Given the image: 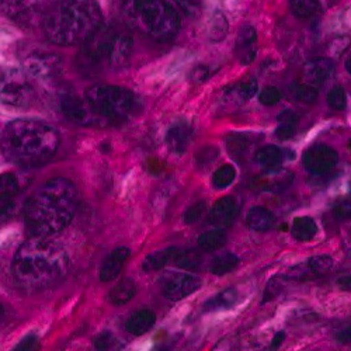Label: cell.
Masks as SVG:
<instances>
[{
	"mask_svg": "<svg viewBox=\"0 0 351 351\" xmlns=\"http://www.w3.org/2000/svg\"><path fill=\"white\" fill-rule=\"evenodd\" d=\"M69 267V256L61 243L47 237H34L17 249L12 261V274L20 288L38 292L62 282Z\"/></svg>",
	"mask_w": 351,
	"mask_h": 351,
	"instance_id": "6da1fadb",
	"label": "cell"
},
{
	"mask_svg": "<svg viewBox=\"0 0 351 351\" xmlns=\"http://www.w3.org/2000/svg\"><path fill=\"white\" fill-rule=\"evenodd\" d=\"M79 207L76 186L55 178L38 187L24 204V222L34 237H51L64 230Z\"/></svg>",
	"mask_w": 351,
	"mask_h": 351,
	"instance_id": "7a4b0ae2",
	"label": "cell"
},
{
	"mask_svg": "<svg viewBox=\"0 0 351 351\" xmlns=\"http://www.w3.org/2000/svg\"><path fill=\"white\" fill-rule=\"evenodd\" d=\"M103 25L96 0H56L44 14L47 38L62 47L84 44Z\"/></svg>",
	"mask_w": 351,
	"mask_h": 351,
	"instance_id": "3957f363",
	"label": "cell"
},
{
	"mask_svg": "<svg viewBox=\"0 0 351 351\" xmlns=\"http://www.w3.org/2000/svg\"><path fill=\"white\" fill-rule=\"evenodd\" d=\"M128 25L110 23L101 25L87 40L76 58V68L83 76H99L124 69L131 60L132 37Z\"/></svg>",
	"mask_w": 351,
	"mask_h": 351,
	"instance_id": "277c9868",
	"label": "cell"
},
{
	"mask_svg": "<svg viewBox=\"0 0 351 351\" xmlns=\"http://www.w3.org/2000/svg\"><path fill=\"white\" fill-rule=\"evenodd\" d=\"M60 148V135L38 120H16L2 132V151L8 160L23 167L49 162Z\"/></svg>",
	"mask_w": 351,
	"mask_h": 351,
	"instance_id": "5b68a950",
	"label": "cell"
},
{
	"mask_svg": "<svg viewBox=\"0 0 351 351\" xmlns=\"http://www.w3.org/2000/svg\"><path fill=\"white\" fill-rule=\"evenodd\" d=\"M121 14L130 28L158 43L173 40L180 28L178 12L165 0H124Z\"/></svg>",
	"mask_w": 351,
	"mask_h": 351,
	"instance_id": "8992f818",
	"label": "cell"
},
{
	"mask_svg": "<svg viewBox=\"0 0 351 351\" xmlns=\"http://www.w3.org/2000/svg\"><path fill=\"white\" fill-rule=\"evenodd\" d=\"M86 100L100 120L112 124L127 121L136 110L134 93L117 86L95 84L86 90Z\"/></svg>",
	"mask_w": 351,
	"mask_h": 351,
	"instance_id": "52a82bcc",
	"label": "cell"
},
{
	"mask_svg": "<svg viewBox=\"0 0 351 351\" xmlns=\"http://www.w3.org/2000/svg\"><path fill=\"white\" fill-rule=\"evenodd\" d=\"M0 87H2V101L13 107L28 106L34 99V90L28 83L24 73L14 68L2 71L0 76Z\"/></svg>",
	"mask_w": 351,
	"mask_h": 351,
	"instance_id": "ba28073f",
	"label": "cell"
},
{
	"mask_svg": "<svg viewBox=\"0 0 351 351\" xmlns=\"http://www.w3.org/2000/svg\"><path fill=\"white\" fill-rule=\"evenodd\" d=\"M25 71L41 82H52L62 72V60L60 55L48 51H36L24 61Z\"/></svg>",
	"mask_w": 351,
	"mask_h": 351,
	"instance_id": "9c48e42d",
	"label": "cell"
},
{
	"mask_svg": "<svg viewBox=\"0 0 351 351\" xmlns=\"http://www.w3.org/2000/svg\"><path fill=\"white\" fill-rule=\"evenodd\" d=\"M339 162L337 152L328 145H313L304 154V165L313 174L330 173Z\"/></svg>",
	"mask_w": 351,
	"mask_h": 351,
	"instance_id": "30bf717a",
	"label": "cell"
},
{
	"mask_svg": "<svg viewBox=\"0 0 351 351\" xmlns=\"http://www.w3.org/2000/svg\"><path fill=\"white\" fill-rule=\"evenodd\" d=\"M61 111L69 123L76 125H90L100 120L87 100L75 95H66L61 99Z\"/></svg>",
	"mask_w": 351,
	"mask_h": 351,
	"instance_id": "8fae6325",
	"label": "cell"
},
{
	"mask_svg": "<svg viewBox=\"0 0 351 351\" xmlns=\"http://www.w3.org/2000/svg\"><path fill=\"white\" fill-rule=\"evenodd\" d=\"M201 280L189 273H178L169 277L162 288V294L169 301H182L201 288Z\"/></svg>",
	"mask_w": 351,
	"mask_h": 351,
	"instance_id": "7c38bea8",
	"label": "cell"
},
{
	"mask_svg": "<svg viewBox=\"0 0 351 351\" xmlns=\"http://www.w3.org/2000/svg\"><path fill=\"white\" fill-rule=\"evenodd\" d=\"M40 10V0H2L3 14L19 24H32Z\"/></svg>",
	"mask_w": 351,
	"mask_h": 351,
	"instance_id": "4fadbf2b",
	"label": "cell"
},
{
	"mask_svg": "<svg viewBox=\"0 0 351 351\" xmlns=\"http://www.w3.org/2000/svg\"><path fill=\"white\" fill-rule=\"evenodd\" d=\"M239 214V204L235 197L226 195L219 198L211 211L208 213V222L217 229H225L230 226Z\"/></svg>",
	"mask_w": 351,
	"mask_h": 351,
	"instance_id": "5bb4252c",
	"label": "cell"
},
{
	"mask_svg": "<svg viewBox=\"0 0 351 351\" xmlns=\"http://www.w3.org/2000/svg\"><path fill=\"white\" fill-rule=\"evenodd\" d=\"M292 182H294V174L289 170H282L281 167L266 170L265 174L258 176L253 180V187L260 191L267 193H282L287 190Z\"/></svg>",
	"mask_w": 351,
	"mask_h": 351,
	"instance_id": "9a60e30c",
	"label": "cell"
},
{
	"mask_svg": "<svg viewBox=\"0 0 351 351\" xmlns=\"http://www.w3.org/2000/svg\"><path fill=\"white\" fill-rule=\"evenodd\" d=\"M131 256V250L125 246L114 249L103 261L100 269V280L103 282L114 281L121 274L127 260Z\"/></svg>",
	"mask_w": 351,
	"mask_h": 351,
	"instance_id": "2e32d148",
	"label": "cell"
},
{
	"mask_svg": "<svg viewBox=\"0 0 351 351\" xmlns=\"http://www.w3.org/2000/svg\"><path fill=\"white\" fill-rule=\"evenodd\" d=\"M237 56L243 65H250L257 55V33L252 25H245L241 28L237 40Z\"/></svg>",
	"mask_w": 351,
	"mask_h": 351,
	"instance_id": "e0dca14e",
	"label": "cell"
},
{
	"mask_svg": "<svg viewBox=\"0 0 351 351\" xmlns=\"http://www.w3.org/2000/svg\"><path fill=\"white\" fill-rule=\"evenodd\" d=\"M191 138H193V130L184 121L173 124L166 134V142H167L169 149L178 155H182L187 151Z\"/></svg>",
	"mask_w": 351,
	"mask_h": 351,
	"instance_id": "ac0fdd59",
	"label": "cell"
},
{
	"mask_svg": "<svg viewBox=\"0 0 351 351\" xmlns=\"http://www.w3.org/2000/svg\"><path fill=\"white\" fill-rule=\"evenodd\" d=\"M333 69L335 65L330 60H328V58H317V60L311 61L305 65L304 77L308 84L316 87L330 77Z\"/></svg>",
	"mask_w": 351,
	"mask_h": 351,
	"instance_id": "d6986e66",
	"label": "cell"
},
{
	"mask_svg": "<svg viewBox=\"0 0 351 351\" xmlns=\"http://www.w3.org/2000/svg\"><path fill=\"white\" fill-rule=\"evenodd\" d=\"M19 194V182L13 173L2 174L0 180V210H2V218L12 213L14 197Z\"/></svg>",
	"mask_w": 351,
	"mask_h": 351,
	"instance_id": "ffe728a7",
	"label": "cell"
},
{
	"mask_svg": "<svg viewBox=\"0 0 351 351\" xmlns=\"http://www.w3.org/2000/svg\"><path fill=\"white\" fill-rule=\"evenodd\" d=\"M156 324V315L149 309H141L130 316L125 322V329L132 336L148 333Z\"/></svg>",
	"mask_w": 351,
	"mask_h": 351,
	"instance_id": "44dd1931",
	"label": "cell"
},
{
	"mask_svg": "<svg viewBox=\"0 0 351 351\" xmlns=\"http://www.w3.org/2000/svg\"><path fill=\"white\" fill-rule=\"evenodd\" d=\"M202 261H204V258H202V254L199 250L176 247L171 265L182 269V270L194 271L202 266Z\"/></svg>",
	"mask_w": 351,
	"mask_h": 351,
	"instance_id": "7402d4cb",
	"label": "cell"
},
{
	"mask_svg": "<svg viewBox=\"0 0 351 351\" xmlns=\"http://www.w3.org/2000/svg\"><path fill=\"white\" fill-rule=\"evenodd\" d=\"M239 300V294L235 288H226L217 295H214L211 300H208L204 305V311L206 312H221L228 311L232 306H235Z\"/></svg>",
	"mask_w": 351,
	"mask_h": 351,
	"instance_id": "603a6c76",
	"label": "cell"
},
{
	"mask_svg": "<svg viewBox=\"0 0 351 351\" xmlns=\"http://www.w3.org/2000/svg\"><path fill=\"white\" fill-rule=\"evenodd\" d=\"M135 292H136L135 282L131 278H123L111 288L108 300L115 306H123L134 298Z\"/></svg>",
	"mask_w": 351,
	"mask_h": 351,
	"instance_id": "cb8c5ba5",
	"label": "cell"
},
{
	"mask_svg": "<svg viewBox=\"0 0 351 351\" xmlns=\"http://www.w3.org/2000/svg\"><path fill=\"white\" fill-rule=\"evenodd\" d=\"M247 226L256 232H267L274 225V215L265 207H253L246 218Z\"/></svg>",
	"mask_w": 351,
	"mask_h": 351,
	"instance_id": "d4e9b609",
	"label": "cell"
},
{
	"mask_svg": "<svg viewBox=\"0 0 351 351\" xmlns=\"http://www.w3.org/2000/svg\"><path fill=\"white\" fill-rule=\"evenodd\" d=\"M256 162L266 170L278 169L284 160V152L274 145H267L260 148L254 155Z\"/></svg>",
	"mask_w": 351,
	"mask_h": 351,
	"instance_id": "484cf974",
	"label": "cell"
},
{
	"mask_svg": "<svg viewBox=\"0 0 351 351\" xmlns=\"http://www.w3.org/2000/svg\"><path fill=\"white\" fill-rule=\"evenodd\" d=\"M277 123H278V125H277V130H276V136L281 141H287V139H291L292 136L295 135L300 119L294 111L285 110V111L278 114Z\"/></svg>",
	"mask_w": 351,
	"mask_h": 351,
	"instance_id": "4316f807",
	"label": "cell"
},
{
	"mask_svg": "<svg viewBox=\"0 0 351 351\" xmlns=\"http://www.w3.org/2000/svg\"><path fill=\"white\" fill-rule=\"evenodd\" d=\"M174 250L176 247H167L148 254L142 263V270L145 273H155L165 269L167 265H171Z\"/></svg>",
	"mask_w": 351,
	"mask_h": 351,
	"instance_id": "83f0119b",
	"label": "cell"
},
{
	"mask_svg": "<svg viewBox=\"0 0 351 351\" xmlns=\"http://www.w3.org/2000/svg\"><path fill=\"white\" fill-rule=\"evenodd\" d=\"M291 233L294 239L300 242H308L316 237L317 225L315 219L311 217H298L292 221Z\"/></svg>",
	"mask_w": 351,
	"mask_h": 351,
	"instance_id": "f1b7e54d",
	"label": "cell"
},
{
	"mask_svg": "<svg viewBox=\"0 0 351 351\" xmlns=\"http://www.w3.org/2000/svg\"><path fill=\"white\" fill-rule=\"evenodd\" d=\"M226 146H228L229 154L233 158H235L237 160L242 162L247 156V154L250 151L252 141H250V138L247 135L232 134L226 139Z\"/></svg>",
	"mask_w": 351,
	"mask_h": 351,
	"instance_id": "f546056e",
	"label": "cell"
},
{
	"mask_svg": "<svg viewBox=\"0 0 351 351\" xmlns=\"http://www.w3.org/2000/svg\"><path fill=\"white\" fill-rule=\"evenodd\" d=\"M226 243V235L222 229H214L210 232L202 233L198 238V247L202 252H215L221 249Z\"/></svg>",
	"mask_w": 351,
	"mask_h": 351,
	"instance_id": "4dcf8cb0",
	"label": "cell"
},
{
	"mask_svg": "<svg viewBox=\"0 0 351 351\" xmlns=\"http://www.w3.org/2000/svg\"><path fill=\"white\" fill-rule=\"evenodd\" d=\"M239 266V257L233 253H222L211 263V273L214 276H225Z\"/></svg>",
	"mask_w": 351,
	"mask_h": 351,
	"instance_id": "1f68e13d",
	"label": "cell"
},
{
	"mask_svg": "<svg viewBox=\"0 0 351 351\" xmlns=\"http://www.w3.org/2000/svg\"><path fill=\"white\" fill-rule=\"evenodd\" d=\"M257 90H258L257 82L250 79V80H246V82H242V83L232 86L229 90H226V95L230 96V97H235L238 101L245 103V101L253 99L256 96Z\"/></svg>",
	"mask_w": 351,
	"mask_h": 351,
	"instance_id": "d6a6232c",
	"label": "cell"
},
{
	"mask_svg": "<svg viewBox=\"0 0 351 351\" xmlns=\"http://www.w3.org/2000/svg\"><path fill=\"white\" fill-rule=\"evenodd\" d=\"M291 10L298 19H312L320 12L319 0H291Z\"/></svg>",
	"mask_w": 351,
	"mask_h": 351,
	"instance_id": "836d02e7",
	"label": "cell"
},
{
	"mask_svg": "<svg viewBox=\"0 0 351 351\" xmlns=\"http://www.w3.org/2000/svg\"><path fill=\"white\" fill-rule=\"evenodd\" d=\"M289 93L295 101H300L302 104H312L316 101L319 93L315 86H311L308 83H295L291 86Z\"/></svg>",
	"mask_w": 351,
	"mask_h": 351,
	"instance_id": "e575fe53",
	"label": "cell"
},
{
	"mask_svg": "<svg viewBox=\"0 0 351 351\" xmlns=\"http://www.w3.org/2000/svg\"><path fill=\"white\" fill-rule=\"evenodd\" d=\"M306 269L312 276H325L333 269V257L328 254H320L311 257L306 263Z\"/></svg>",
	"mask_w": 351,
	"mask_h": 351,
	"instance_id": "d590c367",
	"label": "cell"
},
{
	"mask_svg": "<svg viewBox=\"0 0 351 351\" xmlns=\"http://www.w3.org/2000/svg\"><path fill=\"white\" fill-rule=\"evenodd\" d=\"M228 34V21L221 12H215L208 23V38L213 43L222 41Z\"/></svg>",
	"mask_w": 351,
	"mask_h": 351,
	"instance_id": "8d00e7d4",
	"label": "cell"
},
{
	"mask_svg": "<svg viewBox=\"0 0 351 351\" xmlns=\"http://www.w3.org/2000/svg\"><path fill=\"white\" fill-rule=\"evenodd\" d=\"M237 179V169L232 165L221 166L213 176V184L215 189H226Z\"/></svg>",
	"mask_w": 351,
	"mask_h": 351,
	"instance_id": "74e56055",
	"label": "cell"
},
{
	"mask_svg": "<svg viewBox=\"0 0 351 351\" xmlns=\"http://www.w3.org/2000/svg\"><path fill=\"white\" fill-rule=\"evenodd\" d=\"M328 104L330 108L336 111H343L347 106V96L341 86L335 87V89L328 95Z\"/></svg>",
	"mask_w": 351,
	"mask_h": 351,
	"instance_id": "f35d334b",
	"label": "cell"
},
{
	"mask_svg": "<svg viewBox=\"0 0 351 351\" xmlns=\"http://www.w3.org/2000/svg\"><path fill=\"white\" fill-rule=\"evenodd\" d=\"M207 211V204L206 201H198L184 213V223L186 225H193Z\"/></svg>",
	"mask_w": 351,
	"mask_h": 351,
	"instance_id": "ab89813d",
	"label": "cell"
},
{
	"mask_svg": "<svg viewBox=\"0 0 351 351\" xmlns=\"http://www.w3.org/2000/svg\"><path fill=\"white\" fill-rule=\"evenodd\" d=\"M117 348V340L110 332H101L95 339V351H114Z\"/></svg>",
	"mask_w": 351,
	"mask_h": 351,
	"instance_id": "60d3db41",
	"label": "cell"
},
{
	"mask_svg": "<svg viewBox=\"0 0 351 351\" xmlns=\"http://www.w3.org/2000/svg\"><path fill=\"white\" fill-rule=\"evenodd\" d=\"M218 154H219L218 149L214 148V146H206V148H202L195 156L197 165L201 167L211 165L218 158Z\"/></svg>",
	"mask_w": 351,
	"mask_h": 351,
	"instance_id": "b9f144b4",
	"label": "cell"
},
{
	"mask_svg": "<svg viewBox=\"0 0 351 351\" xmlns=\"http://www.w3.org/2000/svg\"><path fill=\"white\" fill-rule=\"evenodd\" d=\"M258 100L261 104H265V106H274L281 100V92L277 89V87L269 86L265 90H261Z\"/></svg>",
	"mask_w": 351,
	"mask_h": 351,
	"instance_id": "7bdbcfd3",
	"label": "cell"
},
{
	"mask_svg": "<svg viewBox=\"0 0 351 351\" xmlns=\"http://www.w3.org/2000/svg\"><path fill=\"white\" fill-rule=\"evenodd\" d=\"M174 2L187 16H197L201 10V0H174Z\"/></svg>",
	"mask_w": 351,
	"mask_h": 351,
	"instance_id": "ee69618b",
	"label": "cell"
},
{
	"mask_svg": "<svg viewBox=\"0 0 351 351\" xmlns=\"http://www.w3.org/2000/svg\"><path fill=\"white\" fill-rule=\"evenodd\" d=\"M38 348H40L38 339L34 335H28L13 348V351H37Z\"/></svg>",
	"mask_w": 351,
	"mask_h": 351,
	"instance_id": "f6af8a7d",
	"label": "cell"
},
{
	"mask_svg": "<svg viewBox=\"0 0 351 351\" xmlns=\"http://www.w3.org/2000/svg\"><path fill=\"white\" fill-rule=\"evenodd\" d=\"M281 289H282L281 282H280L278 280H271V281L267 284V287H266L265 297H263L261 304H267V302L273 301V300L280 294Z\"/></svg>",
	"mask_w": 351,
	"mask_h": 351,
	"instance_id": "bcb514c9",
	"label": "cell"
},
{
	"mask_svg": "<svg viewBox=\"0 0 351 351\" xmlns=\"http://www.w3.org/2000/svg\"><path fill=\"white\" fill-rule=\"evenodd\" d=\"M333 217L337 218L339 221L351 219V204H348V202L336 204L333 208Z\"/></svg>",
	"mask_w": 351,
	"mask_h": 351,
	"instance_id": "7dc6e473",
	"label": "cell"
},
{
	"mask_svg": "<svg viewBox=\"0 0 351 351\" xmlns=\"http://www.w3.org/2000/svg\"><path fill=\"white\" fill-rule=\"evenodd\" d=\"M210 76H211V71L208 66H197L191 73V80L199 84L206 82L207 79H210Z\"/></svg>",
	"mask_w": 351,
	"mask_h": 351,
	"instance_id": "c3c4849f",
	"label": "cell"
},
{
	"mask_svg": "<svg viewBox=\"0 0 351 351\" xmlns=\"http://www.w3.org/2000/svg\"><path fill=\"white\" fill-rule=\"evenodd\" d=\"M337 341L343 343V344H350L351 343V325H348L347 328H344L343 330H340L336 336Z\"/></svg>",
	"mask_w": 351,
	"mask_h": 351,
	"instance_id": "681fc988",
	"label": "cell"
},
{
	"mask_svg": "<svg viewBox=\"0 0 351 351\" xmlns=\"http://www.w3.org/2000/svg\"><path fill=\"white\" fill-rule=\"evenodd\" d=\"M284 340H285V333H284V332H278V333L274 336V339H273V341H271V344H270L271 351H277V350L280 348V346L284 343Z\"/></svg>",
	"mask_w": 351,
	"mask_h": 351,
	"instance_id": "f907efd6",
	"label": "cell"
},
{
	"mask_svg": "<svg viewBox=\"0 0 351 351\" xmlns=\"http://www.w3.org/2000/svg\"><path fill=\"white\" fill-rule=\"evenodd\" d=\"M337 282L343 291H351V274L341 277Z\"/></svg>",
	"mask_w": 351,
	"mask_h": 351,
	"instance_id": "816d5d0a",
	"label": "cell"
},
{
	"mask_svg": "<svg viewBox=\"0 0 351 351\" xmlns=\"http://www.w3.org/2000/svg\"><path fill=\"white\" fill-rule=\"evenodd\" d=\"M346 69H347V72L351 75V53L348 55L347 61H346Z\"/></svg>",
	"mask_w": 351,
	"mask_h": 351,
	"instance_id": "f5cc1de1",
	"label": "cell"
},
{
	"mask_svg": "<svg viewBox=\"0 0 351 351\" xmlns=\"http://www.w3.org/2000/svg\"><path fill=\"white\" fill-rule=\"evenodd\" d=\"M152 351H169V348H167V346H165V344H159V346H156Z\"/></svg>",
	"mask_w": 351,
	"mask_h": 351,
	"instance_id": "db71d44e",
	"label": "cell"
},
{
	"mask_svg": "<svg viewBox=\"0 0 351 351\" xmlns=\"http://www.w3.org/2000/svg\"><path fill=\"white\" fill-rule=\"evenodd\" d=\"M350 194H351V186H350Z\"/></svg>",
	"mask_w": 351,
	"mask_h": 351,
	"instance_id": "11a10c76",
	"label": "cell"
}]
</instances>
